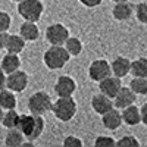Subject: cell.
Wrapping results in <instances>:
<instances>
[{
    "label": "cell",
    "instance_id": "1",
    "mask_svg": "<svg viewBox=\"0 0 147 147\" xmlns=\"http://www.w3.org/2000/svg\"><path fill=\"white\" fill-rule=\"evenodd\" d=\"M46 127V122L43 115H34V113H28V115H21L19 122H18V129L27 137L28 141H35L38 138Z\"/></svg>",
    "mask_w": 147,
    "mask_h": 147
},
{
    "label": "cell",
    "instance_id": "2",
    "mask_svg": "<svg viewBox=\"0 0 147 147\" xmlns=\"http://www.w3.org/2000/svg\"><path fill=\"white\" fill-rule=\"evenodd\" d=\"M71 59V53L65 46H50L43 55V62L50 71L62 69Z\"/></svg>",
    "mask_w": 147,
    "mask_h": 147
},
{
    "label": "cell",
    "instance_id": "3",
    "mask_svg": "<svg viewBox=\"0 0 147 147\" xmlns=\"http://www.w3.org/2000/svg\"><path fill=\"white\" fill-rule=\"evenodd\" d=\"M77 102L74 100V97H57V100L53 102V115L62 122H69L74 119V116L77 115Z\"/></svg>",
    "mask_w": 147,
    "mask_h": 147
},
{
    "label": "cell",
    "instance_id": "4",
    "mask_svg": "<svg viewBox=\"0 0 147 147\" xmlns=\"http://www.w3.org/2000/svg\"><path fill=\"white\" fill-rule=\"evenodd\" d=\"M53 100L47 91H35L28 99V110L34 115H46L52 112Z\"/></svg>",
    "mask_w": 147,
    "mask_h": 147
},
{
    "label": "cell",
    "instance_id": "5",
    "mask_svg": "<svg viewBox=\"0 0 147 147\" xmlns=\"http://www.w3.org/2000/svg\"><path fill=\"white\" fill-rule=\"evenodd\" d=\"M44 12V6L41 0H24L18 3V13L24 21H32L37 22Z\"/></svg>",
    "mask_w": 147,
    "mask_h": 147
},
{
    "label": "cell",
    "instance_id": "6",
    "mask_svg": "<svg viewBox=\"0 0 147 147\" xmlns=\"http://www.w3.org/2000/svg\"><path fill=\"white\" fill-rule=\"evenodd\" d=\"M69 37V30L60 22L50 24L46 28V40L50 46H65Z\"/></svg>",
    "mask_w": 147,
    "mask_h": 147
},
{
    "label": "cell",
    "instance_id": "7",
    "mask_svg": "<svg viewBox=\"0 0 147 147\" xmlns=\"http://www.w3.org/2000/svg\"><path fill=\"white\" fill-rule=\"evenodd\" d=\"M112 75V65L106 59H96L88 66V77L94 82H100L102 80Z\"/></svg>",
    "mask_w": 147,
    "mask_h": 147
},
{
    "label": "cell",
    "instance_id": "8",
    "mask_svg": "<svg viewBox=\"0 0 147 147\" xmlns=\"http://www.w3.org/2000/svg\"><path fill=\"white\" fill-rule=\"evenodd\" d=\"M28 85V74L22 69H18L12 74H7L6 87L15 93H22Z\"/></svg>",
    "mask_w": 147,
    "mask_h": 147
},
{
    "label": "cell",
    "instance_id": "9",
    "mask_svg": "<svg viewBox=\"0 0 147 147\" xmlns=\"http://www.w3.org/2000/svg\"><path fill=\"white\" fill-rule=\"evenodd\" d=\"M77 91V82L69 75H60L55 82V93L57 97H71Z\"/></svg>",
    "mask_w": 147,
    "mask_h": 147
},
{
    "label": "cell",
    "instance_id": "10",
    "mask_svg": "<svg viewBox=\"0 0 147 147\" xmlns=\"http://www.w3.org/2000/svg\"><path fill=\"white\" fill-rule=\"evenodd\" d=\"M91 107L97 115H105L110 109L115 107V103L112 97H109L103 93H97L91 97Z\"/></svg>",
    "mask_w": 147,
    "mask_h": 147
},
{
    "label": "cell",
    "instance_id": "11",
    "mask_svg": "<svg viewBox=\"0 0 147 147\" xmlns=\"http://www.w3.org/2000/svg\"><path fill=\"white\" fill-rule=\"evenodd\" d=\"M122 78L116 77V75H109L107 78L102 80L99 82V88H100V93L112 97V99H115V96L119 93V90L122 88Z\"/></svg>",
    "mask_w": 147,
    "mask_h": 147
},
{
    "label": "cell",
    "instance_id": "12",
    "mask_svg": "<svg viewBox=\"0 0 147 147\" xmlns=\"http://www.w3.org/2000/svg\"><path fill=\"white\" fill-rule=\"evenodd\" d=\"M136 99H137V94L131 90L129 85L128 87H124V85H122V88L119 90V93L115 96L113 103H115V107L122 110V109H125V107L136 103Z\"/></svg>",
    "mask_w": 147,
    "mask_h": 147
},
{
    "label": "cell",
    "instance_id": "13",
    "mask_svg": "<svg viewBox=\"0 0 147 147\" xmlns=\"http://www.w3.org/2000/svg\"><path fill=\"white\" fill-rule=\"evenodd\" d=\"M102 122H103V127H105L106 129H109V131H116L122 124H124L121 109H118V107L110 109L107 113L102 115Z\"/></svg>",
    "mask_w": 147,
    "mask_h": 147
},
{
    "label": "cell",
    "instance_id": "14",
    "mask_svg": "<svg viewBox=\"0 0 147 147\" xmlns=\"http://www.w3.org/2000/svg\"><path fill=\"white\" fill-rule=\"evenodd\" d=\"M134 12H136V7L129 3V0L128 2H119L115 3V6L112 7V16L116 21H128Z\"/></svg>",
    "mask_w": 147,
    "mask_h": 147
},
{
    "label": "cell",
    "instance_id": "15",
    "mask_svg": "<svg viewBox=\"0 0 147 147\" xmlns=\"http://www.w3.org/2000/svg\"><path fill=\"white\" fill-rule=\"evenodd\" d=\"M27 40L24 38L21 34H9L6 37V43H5V49L7 53H21L25 49Z\"/></svg>",
    "mask_w": 147,
    "mask_h": 147
},
{
    "label": "cell",
    "instance_id": "16",
    "mask_svg": "<svg viewBox=\"0 0 147 147\" xmlns=\"http://www.w3.org/2000/svg\"><path fill=\"white\" fill-rule=\"evenodd\" d=\"M110 65H112V74L119 78H124L128 74H131V60L125 56L115 57Z\"/></svg>",
    "mask_w": 147,
    "mask_h": 147
},
{
    "label": "cell",
    "instance_id": "17",
    "mask_svg": "<svg viewBox=\"0 0 147 147\" xmlns=\"http://www.w3.org/2000/svg\"><path fill=\"white\" fill-rule=\"evenodd\" d=\"M121 112H122L124 124H127L129 127H136V125H138L141 122V110L136 105H131V106H128L125 109H122Z\"/></svg>",
    "mask_w": 147,
    "mask_h": 147
},
{
    "label": "cell",
    "instance_id": "18",
    "mask_svg": "<svg viewBox=\"0 0 147 147\" xmlns=\"http://www.w3.org/2000/svg\"><path fill=\"white\" fill-rule=\"evenodd\" d=\"M0 66L3 68V71L6 74H12L21 68V57L18 53H6L2 57V62H0Z\"/></svg>",
    "mask_w": 147,
    "mask_h": 147
},
{
    "label": "cell",
    "instance_id": "19",
    "mask_svg": "<svg viewBox=\"0 0 147 147\" xmlns=\"http://www.w3.org/2000/svg\"><path fill=\"white\" fill-rule=\"evenodd\" d=\"M19 34L25 38L27 41H35L40 37V30L37 24L32 21H24L19 28Z\"/></svg>",
    "mask_w": 147,
    "mask_h": 147
},
{
    "label": "cell",
    "instance_id": "20",
    "mask_svg": "<svg viewBox=\"0 0 147 147\" xmlns=\"http://www.w3.org/2000/svg\"><path fill=\"white\" fill-rule=\"evenodd\" d=\"M27 137L18 129V128H10L6 132V137H5V144L9 147H19L27 144L28 140H25Z\"/></svg>",
    "mask_w": 147,
    "mask_h": 147
},
{
    "label": "cell",
    "instance_id": "21",
    "mask_svg": "<svg viewBox=\"0 0 147 147\" xmlns=\"http://www.w3.org/2000/svg\"><path fill=\"white\" fill-rule=\"evenodd\" d=\"M0 106H2L5 110L15 109L16 107V96H15V91L9 90L7 87L0 90Z\"/></svg>",
    "mask_w": 147,
    "mask_h": 147
},
{
    "label": "cell",
    "instance_id": "22",
    "mask_svg": "<svg viewBox=\"0 0 147 147\" xmlns=\"http://www.w3.org/2000/svg\"><path fill=\"white\" fill-rule=\"evenodd\" d=\"M131 75L147 78V57H138L131 62Z\"/></svg>",
    "mask_w": 147,
    "mask_h": 147
},
{
    "label": "cell",
    "instance_id": "23",
    "mask_svg": "<svg viewBox=\"0 0 147 147\" xmlns=\"http://www.w3.org/2000/svg\"><path fill=\"white\" fill-rule=\"evenodd\" d=\"M19 118L21 115L16 112L15 109H9L5 112V116H3V121H2V125L7 129L10 128H16L18 127V122H19Z\"/></svg>",
    "mask_w": 147,
    "mask_h": 147
},
{
    "label": "cell",
    "instance_id": "24",
    "mask_svg": "<svg viewBox=\"0 0 147 147\" xmlns=\"http://www.w3.org/2000/svg\"><path fill=\"white\" fill-rule=\"evenodd\" d=\"M129 87L137 96H146L147 94V78L134 77L129 81Z\"/></svg>",
    "mask_w": 147,
    "mask_h": 147
},
{
    "label": "cell",
    "instance_id": "25",
    "mask_svg": "<svg viewBox=\"0 0 147 147\" xmlns=\"http://www.w3.org/2000/svg\"><path fill=\"white\" fill-rule=\"evenodd\" d=\"M66 50L71 53V56H80L82 52V41L77 37H69L65 43Z\"/></svg>",
    "mask_w": 147,
    "mask_h": 147
},
{
    "label": "cell",
    "instance_id": "26",
    "mask_svg": "<svg viewBox=\"0 0 147 147\" xmlns=\"http://www.w3.org/2000/svg\"><path fill=\"white\" fill-rule=\"evenodd\" d=\"M136 18L138 22L147 25V2H141L136 5Z\"/></svg>",
    "mask_w": 147,
    "mask_h": 147
},
{
    "label": "cell",
    "instance_id": "27",
    "mask_svg": "<svg viewBox=\"0 0 147 147\" xmlns=\"http://www.w3.org/2000/svg\"><path fill=\"white\" fill-rule=\"evenodd\" d=\"M116 146L118 147H138L140 141L134 136H124L122 138H119L116 141Z\"/></svg>",
    "mask_w": 147,
    "mask_h": 147
},
{
    "label": "cell",
    "instance_id": "28",
    "mask_svg": "<svg viewBox=\"0 0 147 147\" xmlns=\"http://www.w3.org/2000/svg\"><path fill=\"white\" fill-rule=\"evenodd\" d=\"M94 146L96 147H110V146H116V141L109 136H99L94 140Z\"/></svg>",
    "mask_w": 147,
    "mask_h": 147
},
{
    "label": "cell",
    "instance_id": "29",
    "mask_svg": "<svg viewBox=\"0 0 147 147\" xmlns=\"http://www.w3.org/2000/svg\"><path fill=\"white\" fill-rule=\"evenodd\" d=\"M12 25V18L9 13H6V12L3 10H0V31H3L6 32Z\"/></svg>",
    "mask_w": 147,
    "mask_h": 147
},
{
    "label": "cell",
    "instance_id": "30",
    "mask_svg": "<svg viewBox=\"0 0 147 147\" xmlns=\"http://www.w3.org/2000/svg\"><path fill=\"white\" fill-rule=\"evenodd\" d=\"M63 146L66 147H82V140L77 136H68L63 140Z\"/></svg>",
    "mask_w": 147,
    "mask_h": 147
},
{
    "label": "cell",
    "instance_id": "31",
    "mask_svg": "<svg viewBox=\"0 0 147 147\" xmlns=\"http://www.w3.org/2000/svg\"><path fill=\"white\" fill-rule=\"evenodd\" d=\"M80 3L84 5L85 7H96L102 3V0H80Z\"/></svg>",
    "mask_w": 147,
    "mask_h": 147
},
{
    "label": "cell",
    "instance_id": "32",
    "mask_svg": "<svg viewBox=\"0 0 147 147\" xmlns=\"http://www.w3.org/2000/svg\"><path fill=\"white\" fill-rule=\"evenodd\" d=\"M6 80H7V74L3 71L2 66H0V90L6 87Z\"/></svg>",
    "mask_w": 147,
    "mask_h": 147
},
{
    "label": "cell",
    "instance_id": "33",
    "mask_svg": "<svg viewBox=\"0 0 147 147\" xmlns=\"http://www.w3.org/2000/svg\"><path fill=\"white\" fill-rule=\"evenodd\" d=\"M140 110H141V122L147 127V103H144V105L140 107Z\"/></svg>",
    "mask_w": 147,
    "mask_h": 147
},
{
    "label": "cell",
    "instance_id": "34",
    "mask_svg": "<svg viewBox=\"0 0 147 147\" xmlns=\"http://www.w3.org/2000/svg\"><path fill=\"white\" fill-rule=\"evenodd\" d=\"M6 37H7V31L3 32L0 31V50H3L5 49V43H6Z\"/></svg>",
    "mask_w": 147,
    "mask_h": 147
},
{
    "label": "cell",
    "instance_id": "35",
    "mask_svg": "<svg viewBox=\"0 0 147 147\" xmlns=\"http://www.w3.org/2000/svg\"><path fill=\"white\" fill-rule=\"evenodd\" d=\"M3 116H5V109L0 106V125H2V121H3Z\"/></svg>",
    "mask_w": 147,
    "mask_h": 147
},
{
    "label": "cell",
    "instance_id": "36",
    "mask_svg": "<svg viewBox=\"0 0 147 147\" xmlns=\"http://www.w3.org/2000/svg\"><path fill=\"white\" fill-rule=\"evenodd\" d=\"M113 3H119V2H128V0H112Z\"/></svg>",
    "mask_w": 147,
    "mask_h": 147
},
{
    "label": "cell",
    "instance_id": "37",
    "mask_svg": "<svg viewBox=\"0 0 147 147\" xmlns=\"http://www.w3.org/2000/svg\"><path fill=\"white\" fill-rule=\"evenodd\" d=\"M12 2H15V3H21V2H24V0H12Z\"/></svg>",
    "mask_w": 147,
    "mask_h": 147
}]
</instances>
